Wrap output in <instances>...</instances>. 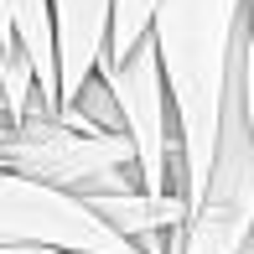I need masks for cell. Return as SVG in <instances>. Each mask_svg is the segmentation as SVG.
<instances>
[{
    "label": "cell",
    "mask_w": 254,
    "mask_h": 254,
    "mask_svg": "<svg viewBox=\"0 0 254 254\" xmlns=\"http://www.w3.org/2000/svg\"><path fill=\"white\" fill-rule=\"evenodd\" d=\"M151 42L161 52L166 99L177 120V171L187 213L202 202L213 177L223 104L239 78V42H244V0H156Z\"/></svg>",
    "instance_id": "6da1fadb"
},
{
    "label": "cell",
    "mask_w": 254,
    "mask_h": 254,
    "mask_svg": "<svg viewBox=\"0 0 254 254\" xmlns=\"http://www.w3.org/2000/svg\"><path fill=\"white\" fill-rule=\"evenodd\" d=\"M0 171L31 177L42 187L73 192V197H109V192H135V151L125 135L83 130L67 114L31 109L21 125L0 135Z\"/></svg>",
    "instance_id": "7a4b0ae2"
},
{
    "label": "cell",
    "mask_w": 254,
    "mask_h": 254,
    "mask_svg": "<svg viewBox=\"0 0 254 254\" xmlns=\"http://www.w3.org/2000/svg\"><path fill=\"white\" fill-rule=\"evenodd\" d=\"M177 254H254V140H249L239 78L223 104L213 177H207L202 202L187 213L177 234Z\"/></svg>",
    "instance_id": "3957f363"
},
{
    "label": "cell",
    "mask_w": 254,
    "mask_h": 254,
    "mask_svg": "<svg viewBox=\"0 0 254 254\" xmlns=\"http://www.w3.org/2000/svg\"><path fill=\"white\" fill-rule=\"evenodd\" d=\"M0 249L52 254H140L73 192L42 187L31 177L0 171Z\"/></svg>",
    "instance_id": "277c9868"
},
{
    "label": "cell",
    "mask_w": 254,
    "mask_h": 254,
    "mask_svg": "<svg viewBox=\"0 0 254 254\" xmlns=\"http://www.w3.org/2000/svg\"><path fill=\"white\" fill-rule=\"evenodd\" d=\"M104 83L120 109V130L135 151V177H140L145 197H171V99H166V73H161V52L145 37L140 47L120 63H104ZM182 182V171H177Z\"/></svg>",
    "instance_id": "5b68a950"
},
{
    "label": "cell",
    "mask_w": 254,
    "mask_h": 254,
    "mask_svg": "<svg viewBox=\"0 0 254 254\" xmlns=\"http://www.w3.org/2000/svg\"><path fill=\"white\" fill-rule=\"evenodd\" d=\"M57 47V109H67L109 63L114 0H47Z\"/></svg>",
    "instance_id": "8992f818"
},
{
    "label": "cell",
    "mask_w": 254,
    "mask_h": 254,
    "mask_svg": "<svg viewBox=\"0 0 254 254\" xmlns=\"http://www.w3.org/2000/svg\"><path fill=\"white\" fill-rule=\"evenodd\" d=\"M10 21H16V42L26 52L31 73H37V99L31 109L57 114V47H52V5L47 0H10Z\"/></svg>",
    "instance_id": "52a82bcc"
},
{
    "label": "cell",
    "mask_w": 254,
    "mask_h": 254,
    "mask_svg": "<svg viewBox=\"0 0 254 254\" xmlns=\"http://www.w3.org/2000/svg\"><path fill=\"white\" fill-rule=\"evenodd\" d=\"M151 16H156V0H114V26H109V63L130 57L151 37Z\"/></svg>",
    "instance_id": "ba28073f"
},
{
    "label": "cell",
    "mask_w": 254,
    "mask_h": 254,
    "mask_svg": "<svg viewBox=\"0 0 254 254\" xmlns=\"http://www.w3.org/2000/svg\"><path fill=\"white\" fill-rule=\"evenodd\" d=\"M239 94H244V120H249V140H254V37L249 31L239 42Z\"/></svg>",
    "instance_id": "9c48e42d"
},
{
    "label": "cell",
    "mask_w": 254,
    "mask_h": 254,
    "mask_svg": "<svg viewBox=\"0 0 254 254\" xmlns=\"http://www.w3.org/2000/svg\"><path fill=\"white\" fill-rule=\"evenodd\" d=\"M244 31L254 37V0H244Z\"/></svg>",
    "instance_id": "30bf717a"
},
{
    "label": "cell",
    "mask_w": 254,
    "mask_h": 254,
    "mask_svg": "<svg viewBox=\"0 0 254 254\" xmlns=\"http://www.w3.org/2000/svg\"><path fill=\"white\" fill-rule=\"evenodd\" d=\"M0 125H10V114H5V94H0Z\"/></svg>",
    "instance_id": "8fae6325"
},
{
    "label": "cell",
    "mask_w": 254,
    "mask_h": 254,
    "mask_svg": "<svg viewBox=\"0 0 254 254\" xmlns=\"http://www.w3.org/2000/svg\"><path fill=\"white\" fill-rule=\"evenodd\" d=\"M0 254H26V249H0Z\"/></svg>",
    "instance_id": "7c38bea8"
},
{
    "label": "cell",
    "mask_w": 254,
    "mask_h": 254,
    "mask_svg": "<svg viewBox=\"0 0 254 254\" xmlns=\"http://www.w3.org/2000/svg\"><path fill=\"white\" fill-rule=\"evenodd\" d=\"M26 254H52V249H26Z\"/></svg>",
    "instance_id": "4fadbf2b"
}]
</instances>
